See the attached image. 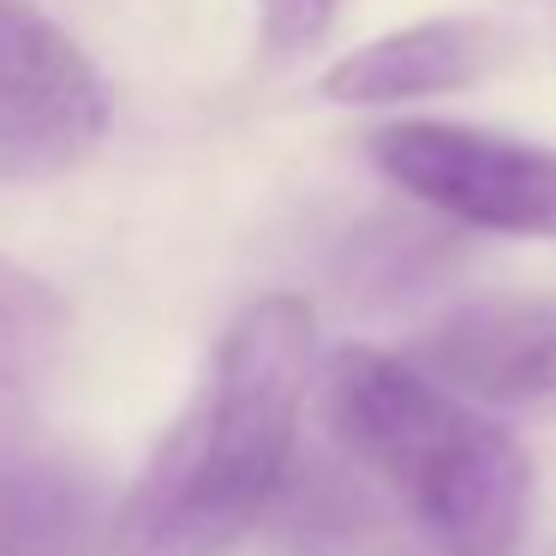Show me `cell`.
<instances>
[{
  "mask_svg": "<svg viewBox=\"0 0 556 556\" xmlns=\"http://www.w3.org/2000/svg\"><path fill=\"white\" fill-rule=\"evenodd\" d=\"M312 305L264 293L228 324L180 419L102 532V556H233L269 515L300 448Z\"/></svg>",
  "mask_w": 556,
  "mask_h": 556,
  "instance_id": "cell-1",
  "label": "cell"
},
{
  "mask_svg": "<svg viewBox=\"0 0 556 556\" xmlns=\"http://www.w3.org/2000/svg\"><path fill=\"white\" fill-rule=\"evenodd\" d=\"M324 425L437 556H515L532 520V460L425 365L341 348L324 365Z\"/></svg>",
  "mask_w": 556,
  "mask_h": 556,
  "instance_id": "cell-2",
  "label": "cell"
},
{
  "mask_svg": "<svg viewBox=\"0 0 556 556\" xmlns=\"http://www.w3.org/2000/svg\"><path fill=\"white\" fill-rule=\"evenodd\" d=\"M371 162L395 192L484 233L556 240V150L460 121H395L371 132Z\"/></svg>",
  "mask_w": 556,
  "mask_h": 556,
  "instance_id": "cell-3",
  "label": "cell"
},
{
  "mask_svg": "<svg viewBox=\"0 0 556 556\" xmlns=\"http://www.w3.org/2000/svg\"><path fill=\"white\" fill-rule=\"evenodd\" d=\"M109 138L97 61L37 0H0V180L42 186L85 168Z\"/></svg>",
  "mask_w": 556,
  "mask_h": 556,
  "instance_id": "cell-4",
  "label": "cell"
},
{
  "mask_svg": "<svg viewBox=\"0 0 556 556\" xmlns=\"http://www.w3.org/2000/svg\"><path fill=\"white\" fill-rule=\"evenodd\" d=\"M413 365L455 395L496 407H551L556 401V300H496L443 317L419 341Z\"/></svg>",
  "mask_w": 556,
  "mask_h": 556,
  "instance_id": "cell-5",
  "label": "cell"
},
{
  "mask_svg": "<svg viewBox=\"0 0 556 556\" xmlns=\"http://www.w3.org/2000/svg\"><path fill=\"white\" fill-rule=\"evenodd\" d=\"M496 66V30L484 18H425L389 37L348 49L324 78V102L336 109H395L419 97H455Z\"/></svg>",
  "mask_w": 556,
  "mask_h": 556,
  "instance_id": "cell-6",
  "label": "cell"
},
{
  "mask_svg": "<svg viewBox=\"0 0 556 556\" xmlns=\"http://www.w3.org/2000/svg\"><path fill=\"white\" fill-rule=\"evenodd\" d=\"M66 353V305L37 269L0 257V443L37 419Z\"/></svg>",
  "mask_w": 556,
  "mask_h": 556,
  "instance_id": "cell-7",
  "label": "cell"
},
{
  "mask_svg": "<svg viewBox=\"0 0 556 556\" xmlns=\"http://www.w3.org/2000/svg\"><path fill=\"white\" fill-rule=\"evenodd\" d=\"M102 532L73 472L42 460L0 467V556H102Z\"/></svg>",
  "mask_w": 556,
  "mask_h": 556,
  "instance_id": "cell-8",
  "label": "cell"
},
{
  "mask_svg": "<svg viewBox=\"0 0 556 556\" xmlns=\"http://www.w3.org/2000/svg\"><path fill=\"white\" fill-rule=\"evenodd\" d=\"M348 0H257V42H264L276 61L317 49L329 37V25L341 18Z\"/></svg>",
  "mask_w": 556,
  "mask_h": 556,
  "instance_id": "cell-9",
  "label": "cell"
}]
</instances>
